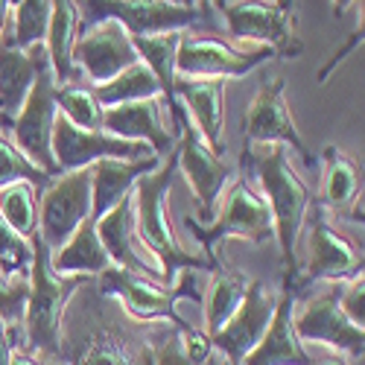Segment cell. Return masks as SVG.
Returning <instances> with one entry per match:
<instances>
[{
  "label": "cell",
  "instance_id": "40",
  "mask_svg": "<svg viewBox=\"0 0 365 365\" xmlns=\"http://www.w3.org/2000/svg\"><path fill=\"white\" fill-rule=\"evenodd\" d=\"M18 345H24L21 342V324H9L4 316H0V365H9Z\"/></svg>",
  "mask_w": 365,
  "mask_h": 365
},
{
  "label": "cell",
  "instance_id": "8",
  "mask_svg": "<svg viewBox=\"0 0 365 365\" xmlns=\"http://www.w3.org/2000/svg\"><path fill=\"white\" fill-rule=\"evenodd\" d=\"M82 29L100 21H117L132 38L158 33H185L205 24L202 6H181L173 0H76Z\"/></svg>",
  "mask_w": 365,
  "mask_h": 365
},
{
  "label": "cell",
  "instance_id": "45",
  "mask_svg": "<svg viewBox=\"0 0 365 365\" xmlns=\"http://www.w3.org/2000/svg\"><path fill=\"white\" fill-rule=\"evenodd\" d=\"M173 4H181V6H196V0H173Z\"/></svg>",
  "mask_w": 365,
  "mask_h": 365
},
{
  "label": "cell",
  "instance_id": "27",
  "mask_svg": "<svg viewBox=\"0 0 365 365\" xmlns=\"http://www.w3.org/2000/svg\"><path fill=\"white\" fill-rule=\"evenodd\" d=\"M50 266L58 275H88L97 278L100 272H106L111 266L100 234H97V220L88 217L56 255H50Z\"/></svg>",
  "mask_w": 365,
  "mask_h": 365
},
{
  "label": "cell",
  "instance_id": "32",
  "mask_svg": "<svg viewBox=\"0 0 365 365\" xmlns=\"http://www.w3.org/2000/svg\"><path fill=\"white\" fill-rule=\"evenodd\" d=\"M56 106L58 114L71 120L79 129H100L103 123V106L94 94V88L71 82V85H56Z\"/></svg>",
  "mask_w": 365,
  "mask_h": 365
},
{
  "label": "cell",
  "instance_id": "26",
  "mask_svg": "<svg viewBox=\"0 0 365 365\" xmlns=\"http://www.w3.org/2000/svg\"><path fill=\"white\" fill-rule=\"evenodd\" d=\"M50 24H47V58L50 71L56 76V85H71L76 82V65H73V47L82 36V18H79V4L76 0H50Z\"/></svg>",
  "mask_w": 365,
  "mask_h": 365
},
{
  "label": "cell",
  "instance_id": "30",
  "mask_svg": "<svg viewBox=\"0 0 365 365\" xmlns=\"http://www.w3.org/2000/svg\"><path fill=\"white\" fill-rule=\"evenodd\" d=\"M94 94H97L103 108H114V106L135 103V100L161 97V85L143 62H138V65L126 68L123 73H117L114 79H108L103 85H94Z\"/></svg>",
  "mask_w": 365,
  "mask_h": 365
},
{
  "label": "cell",
  "instance_id": "14",
  "mask_svg": "<svg viewBox=\"0 0 365 365\" xmlns=\"http://www.w3.org/2000/svg\"><path fill=\"white\" fill-rule=\"evenodd\" d=\"M155 155L146 143L123 140L117 135H108L103 129H79L62 114L56 117L53 126V158L58 173H71L82 167H94L103 158H120V161H138Z\"/></svg>",
  "mask_w": 365,
  "mask_h": 365
},
{
  "label": "cell",
  "instance_id": "6",
  "mask_svg": "<svg viewBox=\"0 0 365 365\" xmlns=\"http://www.w3.org/2000/svg\"><path fill=\"white\" fill-rule=\"evenodd\" d=\"M187 231L202 246V255L217 263L220 252L217 246L228 237L249 240L255 246H266L269 240H275V225H272V210L266 199L249 185V178H237L231 190L225 193L222 210L214 214L210 222H196L193 217H185Z\"/></svg>",
  "mask_w": 365,
  "mask_h": 365
},
{
  "label": "cell",
  "instance_id": "33",
  "mask_svg": "<svg viewBox=\"0 0 365 365\" xmlns=\"http://www.w3.org/2000/svg\"><path fill=\"white\" fill-rule=\"evenodd\" d=\"M50 0H18L15 4V29H12V44L21 50H29L36 44H44L47 24H50Z\"/></svg>",
  "mask_w": 365,
  "mask_h": 365
},
{
  "label": "cell",
  "instance_id": "42",
  "mask_svg": "<svg viewBox=\"0 0 365 365\" xmlns=\"http://www.w3.org/2000/svg\"><path fill=\"white\" fill-rule=\"evenodd\" d=\"M18 4V0H0V38L6 36V24H9V9Z\"/></svg>",
  "mask_w": 365,
  "mask_h": 365
},
{
  "label": "cell",
  "instance_id": "20",
  "mask_svg": "<svg viewBox=\"0 0 365 365\" xmlns=\"http://www.w3.org/2000/svg\"><path fill=\"white\" fill-rule=\"evenodd\" d=\"M164 100L152 97V100H135V103H123L103 111V123L100 129L108 135H117L123 140H138L146 143L158 158L170 155L178 143V126L175 132L164 126Z\"/></svg>",
  "mask_w": 365,
  "mask_h": 365
},
{
  "label": "cell",
  "instance_id": "25",
  "mask_svg": "<svg viewBox=\"0 0 365 365\" xmlns=\"http://www.w3.org/2000/svg\"><path fill=\"white\" fill-rule=\"evenodd\" d=\"M161 164L158 155L138 158V161H120L103 158L91 167V217L100 220L106 210H111L123 196H129L138 185V178L152 173Z\"/></svg>",
  "mask_w": 365,
  "mask_h": 365
},
{
  "label": "cell",
  "instance_id": "3",
  "mask_svg": "<svg viewBox=\"0 0 365 365\" xmlns=\"http://www.w3.org/2000/svg\"><path fill=\"white\" fill-rule=\"evenodd\" d=\"M175 173H178V158H175V149H173L170 155L161 158V164L155 170L138 178V185L132 190L135 234H138V242L143 246V252H149L155 257L164 287H173V278L185 269L210 272L217 266L205 255L185 249L173 234V225L167 220V196H170V187L175 181Z\"/></svg>",
  "mask_w": 365,
  "mask_h": 365
},
{
  "label": "cell",
  "instance_id": "18",
  "mask_svg": "<svg viewBox=\"0 0 365 365\" xmlns=\"http://www.w3.org/2000/svg\"><path fill=\"white\" fill-rule=\"evenodd\" d=\"M138 50L132 36L117 21H100L82 29V36L73 47V65L94 85H103L123 73L126 68L138 65Z\"/></svg>",
  "mask_w": 365,
  "mask_h": 365
},
{
  "label": "cell",
  "instance_id": "13",
  "mask_svg": "<svg viewBox=\"0 0 365 365\" xmlns=\"http://www.w3.org/2000/svg\"><path fill=\"white\" fill-rule=\"evenodd\" d=\"M292 324H295V333L301 342H322L333 351L345 354L348 359L365 356V327L354 324L342 313L336 284H330V289H324L316 298L301 301V307L295 304Z\"/></svg>",
  "mask_w": 365,
  "mask_h": 365
},
{
  "label": "cell",
  "instance_id": "21",
  "mask_svg": "<svg viewBox=\"0 0 365 365\" xmlns=\"http://www.w3.org/2000/svg\"><path fill=\"white\" fill-rule=\"evenodd\" d=\"M97 234H100V242H103L111 266L161 284L158 263H152L143 255V246L138 242V234H135V199H132V193L123 196L111 210H106V214L97 220Z\"/></svg>",
  "mask_w": 365,
  "mask_h": 365
},
{
  "label": "cell",
  "instance_id": "29",
  "mask_svg": "<svg viewBox=\"0 0 365 365\" xmlns=\"http://www.w3.org/2000/svg\"><path fill=\"white\" fill-rule=\"evenodd\" d=\"M185 33H158V36H138L132 38L138 58L152 71V76L158 79L161 85V100L164 106L173 111L178 108L175 94H173V85H175V53H178V41Z\"/></svg>",
  "mask_w": 365,
  "mask_h": 365
},
{
  "label": "cell",
  "instance_id": "2",
  "mask_svg": "<svg viewBox=\"0 0 365 365\" xmlns=\"http://www.w3.org/2000/svg\"><path fill=\"white\" fill-rule=\"evenodd\" d=\"M249 155V167L260 185V196L266 199L269 210H272V225H275V240L281 249V260H284V281L292 284L298 278V237L301 228L307 222L310 205L316 199V193L310 190V185L304 181L289 155L292 152L281 143H260L257 149L246 146Z\"/></svg>",
  "mask_w": 365,
  "mask_h": 365
},
{
  "label": "cell",
  "instance_id": "36",
  "mask_svg": "<svg viewBox=\"0 0 365 365\" xmlns=\"http://www.w3.org/2000/svg\"><path fill=\"white\" fill-rule=\"evenodd\" d=\"M149 359L152 365H196L178 345V333L173 322H152L149 324Z\"/></svg>",
  "mask_w": 365,
  "mask_h": 365
},
{
  "label": "cell",
  "instance_id": "1",
  "mask_svg": "<svg viewBox=\"0 0 365 365\" xmlns=\"http://www.w3.org/2000/svg\"><path fill=\"white\" fill-rule=\"evenodd\" d=\"M58 359L65 365H152L149 324L129 319L88 281L65 310Z\"/></svg>",
  "mask_w": 365,
  "mask_h": 365
},
{
  "label": "cell",
  "instance_id": "17",
  "mask_svg": "<svg viewBox=\"0 0 365 365\" xmlns=\"http://www.w3.org/2000/svg\"><path fill=\"white\" fill-rule=\"evenodd\" d=\"M275 304H278V292H272L263 281L252 278L246 287V295L240 301V307L234 310V316L210 336L214 351L228 365H242L249 351L263 339L272 316H275Z\"/></svg>",
  "mask_w": 365,
  "mask_h": 365
},
{
  "label": "cell",
  "instance_id": "11",
  "mask_svg": "<svg viewBox=\"0 0 365 365\" xmlns=\"http://www.w3.org/2000/svg\"><path fill=\"white\" fill-rule=\"evenodd\" d=\"M91 217V167L56 175L38 193V237L53 252Z\"/></svg>",
  "mask_w": 365,
  "mask_h": 365
},
{
  "label": "cell",
  "instance_id": "31",
  "mask_svg": "<svg viewBox=\"0 0 365 365\" xmlns=\"http://www.w3.org/2000/svg\"><path fill=\"white\" fill-rule=\"evenodd\" d=\"M0 217L26 240L38 234V190L26 181L4 187L0 190Z\"/></svg>",
  "mask_w": 365,
  "mask_h": 365
},
{
  "label": "cell",
  "instance_id": "39",
  "mask_svg": "<svg viewBox=\"0 0 365 365\" xmlns=\"http://www.w3.org/2000/svg\"><path fill=\"white\" fill-rule=\"evenodd\" d=\"M362 36H365V24H362V18H359V24L354 26V33L348 36V41H345L342 47L333 50V53H330V58H327V62L322 65V71H319V76H316V79H319V85H324V82H327V76H330L333 71H336V68L345 62V56H351V53H354V50L362 44Z\"/></svg>",
  "mask_w": 365,
  "mask_h": 365
},
{
  "label": "cell",
  "instance_id": "38",
  "mask_svg": "<svg viewBox=\"0 0 365 365\" xmlns=\"http://www.w3.org/2000/svg\"><path fill=\"white\" fill-rule=\"evenodd\" d=\"M336 295H339L342 313L354 324L365 327V278H362V272L354 278H348V281H342V284H336Z\"/></svg>",
  "mask_w": 365,
  "mask_h": 365
},
{
  "label": "cell",
  "instance_id": "12",
  "mask_svg": "<svg viewBox=\"0 0 365 365\" xmlns=\"http://www.w3.org/2000/svg\"><path fill=\"white\" fill-rule=\"evenodd\" d=\"M287 82L284 76H275L260 85V91L255 94L249 111H246V123H242V132H246V146H260V143H281L287 146L292 155L301 158V164L313 170L319 164V158L313 155V149L307 146L304 135L298 132L292 111L287 106Z\"/></svg>",
  "mask_w": 365,
  "mask_h": 365
},
{
  "label": "cell",
  "instance_id": "41",
  "mask_svg": "<svg viewBox=\"0 0 365 365\" xmlns=\"http://www.w3.org/2000/svg\"><path fill=\"white\" fill-rule=\"evenodd\" d=\"M9 365H65L62 359H53V356H41V354H33V351H26L24 345L15 348Z\"/></svg>",
  "mask_w": 365,
  "mask_h": 365
},
{
  "label": "cell",
  "instance_id": "10",
  "mask_svg": "<svg viewBox=\"0 0 365 365\" xmlns=\"http://www.w3.org/2000/svg\"><path fill=\"white\" fill-rule=\"evenodd\" d=\"M58 117V106H56V76L50 68H44L38 73V79L29 88V94L21 106V111L4 123L0 129L12 132V143L24 152V155L33 161L36 167H41L47 175H62L53 158V126Z\"/></svg>",
  "mask_w": 365,
  "mask_h": 365
},
{
  "label": "cell",
  "instance_id": "23",
  "mask_svg": "<svg viewBox=\"0 0 365 365\" xmlns=\"http://www.w3.org/2000/svg\"><path fill=\"white\" fill-rule=\"evenodd\" d=\"M44 68H50L44 44L21 50L12 44L9 36L0 38V126L9 123L21 111L29 88H33Z\"/></svg>",
  "mask_w": 365,
  "mask_h": 365
},
{
  "label": "cell",
  "instance_id": "5",
  "mask_svg": "<svg viewBox=\"0 0 365 365\" xmlns=\"http://www.w3.org/2000/svg\"><path fill=\"white\" fill-rule=\"evenodd\" d=\"M94 287L100 295L114 298L129 319L152 324V322H178V304L181 301H202V289L196 281V269L178 272V284L164 287L158 281H149L140 275H132L126 269L108 266L94 278Z\"/></svg>",
  "mask_w": 365,
  "mask_h": 365
},
{
  "label": "cell",
  "instance_id": "4",
  "mask_svg": "<svg viewBox=\"0 0 365 365\" xmlns=\"http://www.w3.org/2000/svg\"><path fill=\"white\" fill-rule=\"evenodd\" d=\"M33 240V263H29V295L21 319V342L26 351L58 359L62 342V319L71 298L94 278L88 275H58L50 266V249L38 234Z\"/></svg>",
  "mask_w": 365,
  "mask_h": 365
},
{
  "label": "cell",
  "instance_id": "37",
  "mask_svg": "<svg viewBox=\"0 0 365 365\" xmlns=\"http://www.w3.org/2000/svg\"><path fill=\"white\" fill-rule=\"evenodd\" d=\"M26 295H29V275L6 278L4 272H0V316L9 324H21Z\"/></svg>",
  "mask_w": 365,
  "mask_h": 365
},
{
  "label": "cell",
  "instance_id": "24",
  "mask_svg": "<svg viewBox=\"0 0 365 365\" xmlns=\"http://www.w3.org/2000/svg\"><path fill=\"white\" fill-rule=\"evenodd\" d=\"M322 196L316 199L322 210H333L339 217L359 220L362 222V170L359 164L345 155L339 146H324L322 149Z\"/></svg>",
  "mask_w": 365,
  "mask_h": 365
},
{
  "label": "cell",
  "instance_id": "16",
  "mask_svg": "<svg viewBox=\"0 0 365 365\" xmlns=\"http://www.w3.org/2000/svg\"><path fill=\"white\" fill-rule=\"evenodd\" d=\"M269 58H275L272 47H255V50H234L217 38L205 36H181L178 53H175V73L178 76H205V79H237L249 76Z\"/></svg>",
  "mask_w": 365,
  "mask_h": 365
},
{
  "label": "cell",
  "instance_id": "46",
  "mask_svg": "<svg viewBox=\"0 0 365 365\" xmlns=\"http://www.w3.org/2000/svg\"><path fill=\"white\" fill-rule=\"evenodd\" d=\"M210 365H228V362H225V359H222V356H220V354H217V356H214V359H210Z\"/></svg>",
  "mask_w": 365,
  "mask_h": 365
},
{
  "label": "cell",
  "instance_id": "9",
  "mask_svg": "<svg viewBox=\"0 0 365 365\" xmlns=\"http://www.w3.org/2000/svg\"><path fill=\"white\" fill-rule=\"evenodd\" d=\"M173 123L178 126V143H175V158H178V173L187 178V185L199 202L196 222H210L220 207V196L231 185L234 170L210 149L193 120L187 117L185 108H173Z\"/></svg>",
  "mask_w": 365,
  "mask_h": 365
},
{
  "label": "cell",
  "instance_id": "28",
  "mask_svg": "<svg viewBox=\"0 0 365 365\" xmlns=\"http://www.w3.org/2000/svg\"><path fill=\"white\" fill-rule=\"evenodd\" d=\"M252 278H246L240 269L228 266L222 260V255L217 257V266L210 269V284L202 292V304H205V333L214 336V333L234 316V310L240 307L242 295H246Z\"/></svg>",
  "mask_w": 365,
  "mask_h": 365
},
{
  "label": "cell",
  "instance_id": "34",
  "mask_svg": "<svg viewBox=\"0 0 365 365\" xmlns=\"http://www.w3.org/2000/svg\"><path fill=\"white\" fill-rule=\"evenodd\" d=\"M18 181H26V185H33L41 193L53 181V175H47L41 167H36L9 138L0 135V190L9 185H18Z\"/></svg>",
  "mask_w": 365,
  "mask_h": 365
},
{
  "label": "cell",
  "instance_id": "19",
  "mask_svg": "<svg viewBox=\"0 0 365 365\" xmlns=\"http://www.w3.org/2000/svg\"><path fill=\"white\" fill-rule=\"evenodd\" d=\"M225 88L228 79L175 76V103L187 111L202 140L222 158L225 155Z\"/></svg>",
  "mask_w": 365,
  "mask_h": 365
},
{
  "label": "cell",
  "instance_id": "47",
  "mask_svg": "<svg viewBox=\"0 0 365 365\" xmlns=\"http://www.w3.org/2000/svg\"><path fill=\"white\" fill-rule=\"evenodd\" d=\"M207 4H210V0H196V6H202V9H205Z\"/></svg>",
  "mask_w": 365,
  "mask_h": 365
},
{
  "label": "cell",
  "instance_id": "44",
  "mask_svg": "<svg viewBox=\"0 0 365 365\" xmlns=\"http://www.w3.org/2000/svg\"><path fill=\"white\" fill-rule=\"evenodd\" d=\"M316 365H348V359L345 356H322V359H316Z\"/></svg>",
  "mask_w": 365,
  "mask_h": 365
},
{
  "label": "cell",
  "instance_id": "15",
  "mask_svg": "<svg viewBox=\"0 0 365 365\" xmlns=\"http://www.w3.org/2000/svg\"><path fill=\"white\" fill-rule=\"evenodd\" d=\"M313 222H310V260L307 269L298 272V278L289 284L298 295L310 284L327 281V284H342L362 272V252L354 249V242L345 240L336 228L327 222V214L322 205L313 199ZM287 284V281H284Z\"/></svg>",
  "mask_w": 365,
  "mask_h": 365
},
{
  "label": "cell",
  "instance_id": "22",
  "mask_svg": "<svg viewBox=\"0 0 365 365\" xmlns=\"http://www.w3.org/2000/svg\"><path fill=\"white\" fill-rule=\"evenodd\" d=\"M298 298L301 295L289 284H284V289L278 292L275 316H272L263 339L242 359V365H316V356L304 348V342L295 333V324H292Z\"/></svg>",
  "mask_w": 365,
  "mask_h": 365
},
{
  "label": "cell",
  "instance_id": "35",
  "mask_svg": "<svg viewBox=\"0 0 365 365\" xmlns=\"http://www.w3.org/2000/svg\"><path fill=\"white\" fill-rule=\"evenodd\" d=\"M29 263H33V240L21 237L0 217V272L6 278H21L29 275Z\"/></svg>",
  "mask_w": 365,
  "mask_h": 365
},
{
  "label": "cell",
  "instance_id": "43",
  "mask_svg": "<svg viewBox=\"0 0 365 365\" xmlns=\"http://www.w3.org/2000/svg\"><path fill=\"white\" fill-rule=\"evenodd\" d=\"M354 4H356V0H330V9H333V15H336V18H342Z\"/></svg>",
  "mask_w": 365,
  "mask_h": 365
},
{
  "label": "cell",
  "instance_id": "7",
  "mask_svg": "<svg viewBox=\"0 0 365 365\" xmlns=\"http://www.w3.org/2000/svg\"><path fill=\"white\" fill-rule=\"evenodd\" d=\"M217 9L231 38L272 47L281 58L301 56L295 0H217Z\"/></svg>",
  "mask_w": 365,
  "mask_h": 365
}]
</instances>
